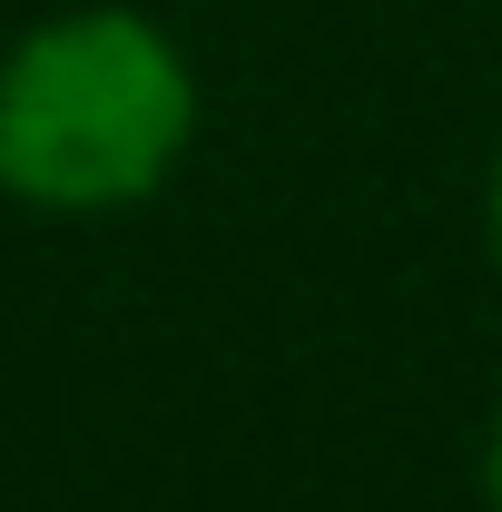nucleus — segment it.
Segmentation results:
<instances>
[{
	"label": "nucleus",
	"mask_w": 502,
	"mask_h": 512,
	"mask_svg": "<svg viewBox=\"0 0 502 512\" xmlns=\"http://www.w3.org/2000/svg\"><path fill=\"white\" fill-rule=\"evenodd\" d=\"M197 60L128 0H89L0 50V197L109 217L178 178L197 148Z\"/></svg>",
	"instance_id": "f257e3e1"
},
{
	"label": "nucleus",
	"mask_w": 502,
	"mask_h": 512,
	"mask_svg": "<svg viewBox=\"0 0 502 512\" xmlns=\"http://www.w3.org/2000/svg\"><path fill=\"white\" fill-rule=\"evenodd\" d=\"M483 256H493V276H502V148H493V178H483Z\"/></svg>",
	"instance_id": "f03ea898"
},
{
	"label": "nucleus",
	"mask_w": 502,
	"mask_h": 512,
	"mask_svg": "<svg viewBox=\"0 0 502 512\" xmlns=\"http://www.w3.org/2000/svg\"><path fill=\"white\" fill-rule=\"evenodd\" d=\"M483 512H502V404H493V424H483Z\"/></svg>",
	"instance_id": "7ed1b4c3"
}]
</instances>
